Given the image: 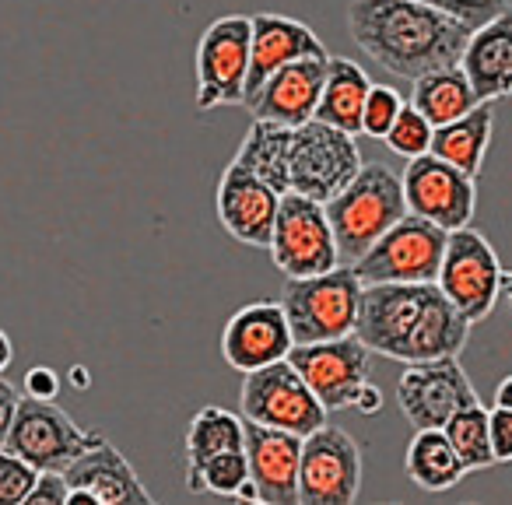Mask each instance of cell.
I'll return each instance as SVG.
<instances>
[{"label": "cell", "mask_w": 512, "mask_h": 505, "mask_svg": "<svg viewBox=\"0 0 512 505\" xmlns=\"http://www.w3.org/2000/svg\"><path fill=\"white\" fill-rule=\"evenodd\" d=\"M474 323L435 285H362L355 337L393 362L460 355Z\"/></svg>", "instance_id": "1"}, {"label": "cell", "mask_w": 512, "mask_h": 505, "mask_svg": "<svg viewBox=\"0 0 512 505\" xmlns=\"http://www.w3.org/2000/svg\"><path fill=\"white\" fill-rule=\"evenodd\" d=\"M348 32L383 71L414 81L460 64L470 25L418 0H351Z\"/></svg>", "instance_id": "2"}, {"label": "cell", "mask_w": 512, "mask_h": 505, "mask_svg": "<svg viewBox=\"0 0 512 505\" xmlns=\"http://www.w3.org/2000/svg\"><path fill=\"white\" fill-rule=\"evenodd\" d=\"M323 211L334 228L341 264H358L372 242L407 214L400 172H393L386 162H362L355 179L341 193H334Z\"/></svg>", "instance_id": "3"}, {"label": "cell", "mask_w": 512, "mask_h": 505, "mask_svg": "<svg viewBox=\"0 0 512 505\" xmlns=\"http://www.w3.org/2000/svg\"><path fill=\"white\" fill-rule=\"evenodd\" d=\"M358 299H362V281L355 267L337 264L334 271L313 278H288L278 302L292 327V341L316 344L355 334Z\"/></svg>", "instance_id": "4"}, {"label": "cell", "mask_w": 512, "mask_h": 505, "mask_svg": "<svg viewBox=\"0 0 512 505\" xmlns=\"http://www.w3.org/2000/svg\"><path fill=\"white\" fill-rule=\"evenodd\" d=\"M446 239V228L407 211L351 267L362 285H432L439 278Z\"/></svg>", "instance_id": "5"}, {"label": "cell", "mask_w": 512, "mask_h": 505, "mask_svg": "<svg viewBox=\"0 0 512 505\" xmlns=\"http://www.w3.org/2000/svg\"><path fill=\"white\" fill-rule=\"evenodd\" d=\"M358 169H362V151L355 144V134H344L320 120L288 130V193H302V197L327 204L355 179Z\"/></svg>", "instance_id": "6"}, {"label": "cell", "mask_w": 512, "mask_h": 505, "mask_svg": "<svg viewBox=\"0 0 512 505\" xmlns=\"http://www.w3.org/2000/svg\"><path fill=\"white\" fill-rule=\"evenodd\" d=\"M267 249L285 278H313L341 264L327 211L320 200H309L302 193H281Z\"/></svg>", "instance_id": "7"}, {"label": "cell", "mask_w": 512, "mask_h": 505, "mask_svg": "<svg viewBox=\"0 0 512 505\" xmlns=\"http://www.w3.org/2000/svg\"><path fill=\"white\" fill-rule=\"evenodd\" d=\"M242 418L260 421V425L285 428L306 439L320 425H327V407L316 400V393L306 386V379L295 372L288 358L264 369L246 372L239 393Z\"/></svg>", "instance_id": "8"}, {"label": "cell", "mask_w": 512, "mask_h": 505, "mask_svg": "<svg viewBox=\"0 0 512 505\" xmlns=\"http://www.w3.org/2000/svg\"><path fill=\"white\" fill-rule=\"evenodd\" d=\"M435 285L470 323L488 320L498 306V288H502V264H498L495 246L470 225L453 228Z\"/></svg>", "instance_id": "9"}, {"label": "cell", "mask_w": 512, "mask_h": 505, "mask_svg": "<svg viewBox=\"0 0 512 505\" xmlns=\"http://www.w3.org/2000/svg\"><path fill=\"white\" fill-rule=\"evenodd\" d=\"M95 442H102V435L85 432L57 400H39L25 393L18 400L4 449L29 460L36 470H64L67 463L78 460Z\"/></svg>", "instance_id": "10"}, {"label": "cell", "mask_w": 512, "mask_h": 505, "mask_svg": "<svg viewBox=\"0 0 512 505\" xmlns=\"http://www.w3.org/2000/svg\"><path fill=\"white\" fill-rule=\"evenodd\" d=\"M362 491V449L344 428L320 425L302 439L299 505H351Z\"/></svg>", "instance_id": "11"}, {"label": "cell", "mask_w": 512, "mask_h": 505, "mask_svg": "<svg viewBox=\"0 0 512 505\" xmlns=\"http://www.w3.org/2000/svg\"><path fill=\"white\" fill-rule=\"evenodd\" d=\"M249 36L253 25L246 15H225L207 25L197 43V109L242 106V88L249 71Z\"/></svg>", "instance_id": "12"}, {"label": "cell", "mask_w": 512, "mask_h": 505, "mask_svg": "<svg viewBox=\"0 0 512 505\" xmlns=\"http://www.w3.org/2000/svg\"><path fill=\"white\" fill-rule=\"evenodd\" d=\"M288 362L327 411H344V407H355L358 390L369 383L372 351L355 334H348L334 341L292 344Z\"/></svg>", "instance_id": "13"}, {"label": "cell", "mask_w": 512, "mask_h": 505, "mask_svg": "<svg viewBox=\"0 0 512 505\" xmlns=\"http://www.w3.org/2000/svg\"><path fill=\"white\" fill-rule=\"evenodd\" d=\"M400 183H404L407 211L435 221L446 232L467 228L477 211V179L460 172L456 165L435 158L432 151L407 158Z\"/></svg>", "instance_id": "14"}, {"label": "cell", "mask_w": 512, "mask_h": 505, "mask_svg": "<svg viewBox=\"0 0 512 505\" xmlns=\"http://www.w3.org/2000/svg\"><path fill=\"white\" fill-rule=\"evenodd\" d=\"M477 390L463 372L460 355L411 362L397 383V404L414 428H442L456 411L477 404Z\"/></svg>", "instance_id": "15"}, {"label": "cell", "mask_w": 512, "mask_h": 505, "mask_svg": "<svg viewBox=\"0 0 512 505\" xmlns=\"http://www.w3.org/2000/svg\"><path fill=\"white\" fill-rule=\"evenodd\" d=\"M242 449H246L249 481L256 488V502H267V505L299 502L302 435L242 418Z\"/></svg>", "instance_id": "16"}, {"label": "cell", "mask_w": 512, "mask_h": 505, "mask_svg": "<svg viewBox=\"0 0 512 505\" xmlns=\"http://www.w3.org/2000/svg\"><path fill=\"white\" fill-rule=\"evenodd\" d=\"M281 193L267 186L264 179L249 172L232 158L228 169L218 179V193H214V207H218V221L235 242L242 246L267 249L274 232V218H278Z\"/></svg>", "instance_id": "17"}, {"label": "cell", "mask_w": 512, "mask_h": 505, "mask_svg": "<svg viewBox=\"0 0 512 505\" xmlns=\"http://www.w3.org/2000/svg\"><path fill=\"white\" fill-rule=\"evenodd\" d=\"M292 344V327L281 302H249L221 330V355L242 376L288 358Z\"/></svg>", "instance_id": "18"}, {"label": "cell", "mask_w": 512, "mask_h": 505, "mask_svg": "<svg viewBox=\"0 0 512 505\" xmlns=\"http://www.w3.org/2000/svg\"><path fill=\"white\" fill-rule=\"evenodd\" d=\"M249 25H253V36H249V71H246V88H242V106L281 67L306 57H330L323 39L306 22H299V18L253 15Z\"/></svg>", "instance_id": "19"}, {"label": "cell", "mask_w": 512, "mask_h": 505, "mask_svg": "<svg viewBox=\"0 0 512 505\" xmlns=\"http://www.w3.org/2000/svg\"><path fill=\"white\" fill-rule=\"evenodd\" d=\"M327 60L330 57H306L274 71L264 81V88L246 102L253 120L281 123V127H302L313 120L316 106H320L323 78H327Z\"/></svg>", "instance_id": "20"}, {"label": "cell", "mask_w": 512, "mask_h": 505, "mask_svg": "<svg viewBox=\"0 0 512 505\" xmlns=\"http://www.w3.org/2000/svg\"><path fill=\"white\" fill-rule=\"evenodd\" d=\"M460 67L477 102L512 99V8L505 4L495 18L470 29Z\"/></svg>", "instance_id": "21"}, {"label": "cell", "mask_w": 512, "mask_h": 505, "mask_svg": "<svg viewBox=\"0 0 512 505\" xmlns=\"http://www.w3.org/2000/svg\"><path fill=\"white\" fill-rule=\"evenodd\" d=\"M67 488H81L95 498V505H151V491L141 484L137 470L106 439L71 460L64 467Z\"/></svg>", "instance_id": "22"}, {"label": "cell", "mask_w": 512, "mask_h": 505, "mask_svg": "<svg viewBox=\"0 0 512 505\" xmlns=\"http://www.w3.org/2000/svg\"><path fill=\"white\" fill-rule=\"evenodd\" d=\"M491 127H495V102H477L460 120H449L432 130V155L442 162L456 165L467 176H481L484 155L491 144Z\"/></svg>", "instance_id": "23"}, {"label": "cell", "mask_w": 512, "mask_h": 505, "mask_svg": "<svg viewBox=\"0 0 512 505\" xmlns=\"http://www.w3.org/2000/svg\"><path fill=\"white\" fill-rule=\"evenodd\" d=\"M372 78L348 57L327 60V78H323L320 106L313 120L330 123L344 134H362V109L369 99Z\"/></svg>", "instance_id": "24"}, {"label": "cell", "mask_w": 512, "mask_h": 505, "mask_svg": "<svg viewBox=\"0 0 512 505\" xmlns=\"http://www.w3.org/2000/svg\"><path fill=\"white\" fill-rule=\"evenodd\" d=\"M404 470L421 491H449L463 481L467 467L456 456L453 442L442 428H414V439L407 446Z\"/></svg>", "instance_id": "25"}, {"label": "cell", "mask_w": 512, "mask_h": 505, "mask_svg": "<svg viewBox=\"0 0 512 505\" xmlns=\"http://www.w3.org/2000/svg\"><path fill=\"white\" fill-rule=\"evenodd\" d=\"M411 106L425 116L432 127H442L449 120H460L463 113L477 106V95L470 88L463 67H442V71H428L414 78L411 88Z\"/></svg>", "instance_id": "26"}, {"label": "cell", "mask_w": 512, "mask_h": 505, "mask_svg": "<svg viewBox=\"0 0 512 505\" xmlns=\"http://www.w3.org/2000/svg\"><path fill=\"white\" fill-rule=\"evenodd\" d=\"M186 488L193 495H221V498H249L256 502V488L249 481V463L246 449H221V453L207 456L204 463L186 470Z\"/></svg>", "instance_id": "27"}, {"label": "cell", "mask_w": 512, "mask_h": 505, "mask_svg": "<svg viewBox=\"0 0 512 505\" xmlns=\"http://www.w3.org/2000/svg\"><path fill=\"white\" fill-rule=\"evenodd\" d=\"M221 449H242V418L225 407H204L186 428V470Z\"/></svg>", "instance_id": "28"}, {"label": "cell", "mask_w": 512, "mask_h": 505, "mask_svg": "<svg viewBox=\"0 0 512 505\" xmlns=\"http://www.w3.org/2000/svg\"><path fill=\"white\" fill-rule=\"evenodd\" d=\"M442 432L453 442L456 456H460V463L467 467V474L495 463V456H491V439H488V411L481 407V400L463 407V411H456L453 418L442 425Z\"/></svg>", "instance_id": "29"}, {"label": "cell", "mask_w": 512, "mask_h": 505, "mask_svg": "<svg viewBox=\"0 0 512 505\" xmlns=\"http://www.w3.org/2000/svg\"><path fill=\"white\" fill-rule=\"evenodd\" d=\"M432 123L425 120V116L418 113V109L411 106V102H404L397 113V120H393V127L386 130V148L393 151V155L400 158H418L425 155L428 148H432Z\"/></svg>", "instance_id": "30"}, {"label": "cell", "mask_w": 512, "mask_h": 505, "mask_svg": "<svg viewBox=\"0 0 512 505\" xmlns=\"http://www.w3.org/2000/svg\"><path fill=\"white\" fill-rule=\"evenodd\" d=\"M39 470L29 460L0 446V505H25V495L36 484Z\"/></svg>", "instance_id": "31"}, {"label": "cell", "mask_w": 512, "mask_h": 505, "mask_svg": "<svg viewBox=\"0 0 512 505\" xmlns=\"http://www.w3.org/2000/svg\"><path fill=\"white\" fill-rule=\"evenodd\" d=\"M400 106H404V99H400L397 88L372 85L369 88V99H365V109H362V134L379 137V141H383L386 130H390L393 120H397Z\"/></svg>", "instance_id": "32"}, {"label": "cell", "mask_w": 512, "mask_h": 505, "mask_svg": "<svg viewBox=\"0 0 512 505\" xmlns=\"http://www.w3.org/2000/svg\"><path fill=\"white\" fill-rule=\"evenodd\" d=\"M418 4H428V8L446 11V15L460 18L463 25H470V29L484 25L488 18H495L498 11L505 8V0H418Z\"/></svg>", "instance_id": "33"}, {"label": "cell", "mask_w": 512, "mask_h": 505, "mask_svg": "<svg viewBox=\"0 0 512 505\" xmlns=\"http://www.w3.org/2000/svg\"><path fill=\"white\" fill-rule=\"evenodd\" d=\"M488 439L495 463H512V407L495 404L488 411Z\"/></svg>", "instance_id": "34"}, {"label": "cell", "mask_w": 512, "mask_h": 505, "mask_svg": "<svg viewBox=\"0 0 512 505\" xmlns=\"http://www.w3.org/2000/svg\"><path fill=\"white\" fill-rule=\"evenodd\" d=\"M67 477L64 470H39L36 484L25 495V505H67Z\"/></svg>", "instance_id": "35"}, {"label": "cell", "mask_w": 512, "mask_h": 505, "mask_svg": "<svg viewBox=\"0 0 512 505\" xmlns=\"http://www.w3.org/2000/svg\"><path fill=\"white\" fill-rule=\"evenodd\" d=\"M25 393L39 400H53L60 393V376L53 369H46V365H36V369L25 376Z\"/></svg>", "instance_id": "36"}, {"label": "cell", "mask_w": 512, "mask_h": 505, "mask_svg": "<svg viewBox=\"0 0 512 505\" xmlns=\"http://www.w3.org/2000/svg\"><path fill=\"white\" fill-rule=\"evenodd\" d=\"M18 390L8 383V379L0 376V446H4V439H8L11 432V421H15V411H18Z\"/></svg>", "instance_id": "37"}, {"label": "cell", "mask_w": 512, "mask_h": 505, "mask_svg": "<svg viewBox=\"0 0 512 505\" xmlns=\"http://www.w3.org/2000/svg\"><path fill=\"white\" fill-rule=\"evenodd\" d=\"M355 407L362 414H376L379 407H383V393H379V386L365 383L362 390H358V397H355Z\"/></svg>", "instance_id": "38"}, {"label": "cell", "mask_w": 512, "mask_h": 505, "mask_svg": "<svg viewBox=\"0 0 512 505\" xmlns=\"http://www.w3.org/2000/svg\"><path fill=\"white\" fill-rule=\"evenodd\" d=\"M11 358H15V344H11V337L0 330V376H4V369L11 365Z\"/></svg>", "instance_id": "39"}, {"label": "cell", "mask_w": 512, "mask_h": 505, "mask_svg": "<svg viewBox=\"0 0 512 505\" xmlns=\"http://www.w3.org/2000/svg\"><path fill=\"white\" fill-rule=\"evenodd\" d=\"M495 404L512 407V376H505L502 383H498V390H495Z\"/></svg>", "instance_id": "40"}, {"label": "cell", "mask_w": 512, "mask_h": 505, "mask_svg": "<svg viewBox=\"0 0 512 505\" xmlns=\"http://www.w3.org/2000/svg\"><path fill=\"white\" fill-rule=\"evenodd\" d=\"M498 299H505L512 306V274H502V288H498Z\"/></svg>", "instance_id": "41"}]
</instances>
